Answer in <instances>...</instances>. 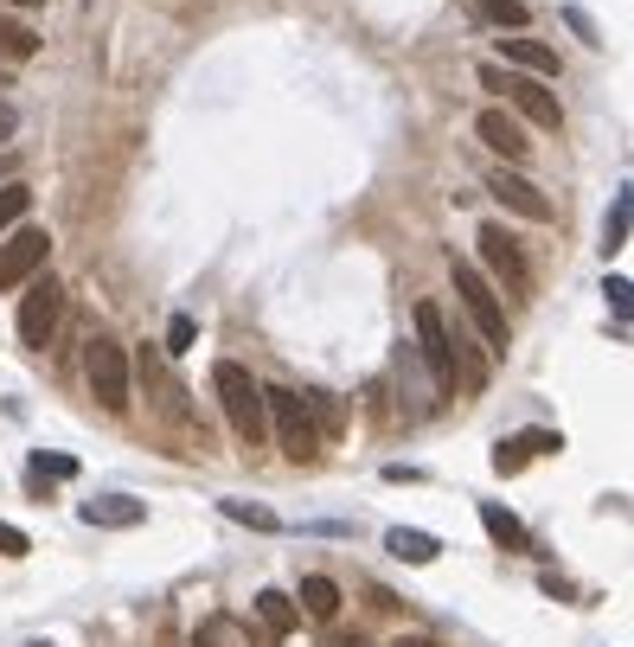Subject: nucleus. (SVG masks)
Masks as SVG:
<instances>
[{
  "label": "nucleus",
  "instance_id": "a211bd4d",
  "mask_svg": "<svg viewBox=\"0 0 634 647\" xmlns=\"http://www.w3.org/2000/svg\"><path fill=\"white\" fill-rule=\"evenodd\" d=\"M481 526H487V538H493L500 551H525V545H532V538H525V526L507 513V506H500V500H481Z\"/></svg>",
  "mask_w": 634,
  "mask_h": 647
},
{
  "label": "nucleus",
  "instance_id": "20e7f679",
  "mask_svg": "<svg viewBox=\"0 0 634 647\" xmlns=\"http://www.w3.org/2000/svg\"><path fill=\"white\" fill-rule=\"evenodd\" d=\"M481 83L500 90V97L520 110V122H532V129H564V103L552 97V83H538V77H525V71H507V65H481Z\"/></svg>",
  "mask_w": 634,
  "mask_h": 647
},
{
  "label": "nucleus",
  "instance_id": "7ed1b4c3",
  "mask_svg": "<svg viewBox=\"0 0 634 647\" xmlns=\"http://www.w3.org/2000/svg\"><path fill=\"white\" fill-rule=\"evenodd\" d=\"M263 417H269V436L282 443V456L289 461H321V436H314V423L301 411V391H282V384H263Z\"/></svg>",
  "mask_w": 634,
  "mask_h": 647
},
{
  "label": "nucleus",
  "instance_id": "f257e3e1",
  "mask_svg": "<svg viewBox=\"0 0 634 647\" xmlns=\"http://www.w3.org/2000/svg\"><path fill=\"white\" fill-rule=\"evenodd\" d=\"M212 391H219L224 417L237 430V443L244 449H263L269 443V417H263V384L251 379V366H237V359H219L212 366Z\"/></svg>",
  "mask_w": 634,
  "mask_h": 647
},
{
  "label": "nucleus",
  "instance_id": "2f4dec72",
  "mask_svg": "<svg viewBox=\"0 0 634 647\" xmlns=\"http://www.w3.org/2000/svg\"><path fill=\"white\" fill-rule=\"evenodd\" d=\"M391 647H443V642H436V635H398Z\"/></svg>",
  "mask_w": 634,
  "mask_h": 647
},
{
  "label": "nucleus",
  "instance_id": "aec40b11",
  "mask_svg": "<svg viewBox=\"0 0 634 647\" xmlns=\"http://www.w3.org/2000/svg\"><path fill=\"white\" fill-rule=\"evenodd\" d=\"M475 13H481L487 26H513V33H525V0H475Z\"/></svg>",
  "mask_w": 634,
  "mask_h": 647
},
{
  "label": "nucleus",
  "instance_id": "393cba45",
  "mask_svg": "<svg viewBox=\"0 0 634 647\" xmlns=\"http://www.w3.org/2000/svg\"><path fill=\"white\" fill-rule=\"evenodd\" d=\"M513 443L525 449V461H532V456H558V449H564V436H558V430H520Z\"/></svg>",
  "mask_w": 634,
  "mask_h": 647
},
{
  "label": "nucleus",
  "instance_id": "4be33fe9",
  "mask_svg": "<svg viewBox=\"0 0 634 647\" xmlns=\"http://www.w3.org/2000/svg\"><path fill=\"white\" fill-rule=\"evenodd\" d=\"M224 520H237V526H257V533H276L282 520L269 513V506H257V500H224Z\"/></svg>",
  "mask_w": 634,
  "mask_h": 647
},
{
  "label": "nucleus",
  "instance_id": "f03ea898",
  "mask_svg": "<svg viewBox=\"0 0 634 647\" xmlns=\"http://www.w3.org/2000/svg\"><path fill=\"white\" fill-rule=\"evenodd\" d=\"M455 295H461V314H468V327L481 334V346L500 359L507 346H513V334H507V308H500V289L481 276V264H468V257H455Z\"/></svg>",
  "mask_w": 634,
  "mask_h": 647
},
{
  "label": "nucleus",
  "instance_id": "6e6552de",
  "mask_svg": "<svg viewBox=\"0 0 634 647\" xmlns=\"http://www.w3.org/2000/svg\"><path fill=\"white\" fill-rule=\"evenodd\" d=\"M475 244H481V264H487L481 276L493 282V289H500V282H507V289H525V282H532L520 237H513L507 225H481V231H475Z\"/></svg>",
  "mask_w": 634,
  "mask_h": 647
},
{
  "label": "nucleus",
  "instance_id": "ddd939ff",
  "mask_svg": "<svg viewBox=\"0 0 634 647\" xmlns=\"http://www.w3.org/2000/svg\"><path fill=\"white\" fill-rule=\"evenodd\" d=\"M500 58H507V71H525V77H558V52L545 45V38H525V33H513V38H500Z\"/></svg>",
  "mask_w": 634,
  "mask_h": 647
},
{
  "label": "nucleus",
  "instance_id": "bb28decb",
  "mask_svg": "<svg viewBox=\"0 0 634 647\" xmlns=\"http://www.w3.org/2000/svg\"><path fill=\"white\" fill-rule=\"evenodd\" d=\"M564 26H570V33L583 38V45H602V26H597V20H590V13H583V7H577V0L564 7Z\"/></svg>",
  "mask_w": 634,
  "mask_h": 647
},
{
  "label": "nucleus",
  "instance_id": "2eb2a0df",
  "mask_svg": "<svg viewBox=\"0 0 634 647\" xmlns=\"http://www.w3.org/2000/svg\"><path fill=\"white\" fill-rule=\"evenodd\" d=\"M192 647H257V635H251V622L231 610H212L199 628H192Z\"/></svg>",
  "mask_w": 634,
  "mask_h": 647
},
{
  "label": "nucleus",
  "instance_id": "b1692460",
  "mask_svg": "<svg viewBox=\"0 0 634 647\" xmlns=\"http://www.w3.org/2000/svg\"><path fill=\"white\" fill-rule=\"evenodd\" d=\"M622 244H629V192H615L609 225H602V250H622Z\"/></svg>",
  "mask_w": 634,
  "mask_h": 647
},
{
  "label": "nucleus",
  "instance_id": "f8f14e48",
  "mask_svg": "<svg viewBox=\"0 0 634 647\" xmlns=\"http://www.w3.org/2000/svg\"><path fill=\"white\" fill-rule=\"evenodd\" d=\"M77 513H84V526L129 533V526H142V520H148V500H135V494H97V500H84Z\"/></svg>",
  "mask_w": 634,
  "mask_h": 647
},
{
  "label": "nucleus",
  "instance_id": "72a5a7b5",
  "mask_svg": "<svg viewBox=\"0 0 634 647\" xmlns=\"http://www.w3.org/2000/svg\"><path fill=\"white\" fill-rule=\"evenodd\" d=\"M13 7H38V0H13Z\"/></svg>",
  "mask_w": 634,
  "mask_h": 647
},
{
  "label": "nucleus",
  "instance_id": "c9c22d12",
  "mask_svg": "<svg viewBox=\"0 0 634 647\" xmlns=\"http://www.w3.org/2000/svg\"><path fill=\"white\" fill-rule=\"evenodd\" d=\"M38 647H45V642H38Z\"/></svg>",
  "mask_w": 634,
  "mask_h": 647
},
{
  "label": "nucleus",
  "instance_id": "473e14b6",
  "mask_svg": "<svg viewBox=\"0 0 634 647\" xmlns=\"http://www.w3.org/2000/svg\"><path fill=\"white\" fill-rule=\"evenodd\" d=\"M321 647H366V635H327Z\"/></svg>",
  "mask_w": 634,
  "mask_h": 647
},
{
  "label": "nucleus",
  "instance_id": "f3484780",
  "mask_svg": "<svg viewBox=\"0 0 634 647\" xmlns=\"http://www.w3.org/2000/svg\"><path fill=\"white\" fill-rule=\"evenodd\" d=\"M251 610H257V622L269 628V635H296V628H301V610L289 603V590H257V603H251Z\"/></svg>",
  "mask_w": 634,
  "mask_h": 647
},
{
  "label": "nucleus",
  "instance_id": "6ab92c4d",
  "mask_svg": "<svg viewBox=\"0 0 634 647\" xmlns=\"http://www.w3.org/2000/svg\"><path fill=\"white\" fill-rule=\"evenodd\" d=\"M33 52H38V33H33V26H20V20H0V58H7V65H26Z\"/></svg>",
  "mask_w": 634,
  "mask_h": 647
},
{
  "label": "nucleus",
  "instance_id": "9b49d317",
  "mask_svg": "<svg viewBox=\"0 0 634 647\" xmlns=\"http://www.w3.org/2000/svg\"><path fill=\"white\" fill-rule=\"evenodd\" d=\"M475 135H481V148H493L507 167H520L525 154H532V142H525V122L507 110H481L475 115Z\"/></svg>",
  "mask_w": 634,
  "mask_h": 647
},
{
  "label": "nucleus",
  "instance_id": "0eeeda50",
  "mask_svg": "<svg viewBox=\"0 0 634 647\" xmlns=\"http://www.w3.org/2000/svg\"><path fill=\"white\" fill-rule=\"evenodd\" d=\"M45 250H52V237L38 225H13L0 237V295H13V289H26L38 269H45Z\"/></svg>",
  "mask_w": 634,
  "mask_h": 647
},
{
  "label": "nucleus",
  "instance_id": "c756f323",
  "mask_svg": "<svg viewBox=\"0 0 634 647\" xmlns=\"http://www.w3.org/2000/svg\"><path fill=\"white\" fill-rule=\"evenodd\" d=\"M26 551H33V538L20 526H0V558H26Z\"/></svg>",
  "mask_w": 634,
  "mask_h": 647
},
{
  "label": "nucleus",
  "instance_id": "dca6fc26",
  "mask_svg": "<svg viewBox=\"0 0 634 647\" xmlns=\"http://www.w3.org/2000/svg\"><path fill=\"white\" fill-rule=\"evenodd\" d=\"M385 551H391L398 565H436V558H443V538L416 533V526H391V533H385Z\"/></svg>",
  "mask_w": 634,
  "mask_h": 647
},
{
  "label": "nucleus",
  "instance_id": "1a4fd4ad",
  "mask_svg": "<svg viewBox=\"0 0 634 647\" xmlns=\"http://www.w3.org/2000/svg\"><path fill=\"white\" fill-rule=\"evenodd\" d=\"M58 321H65V289L45 276V282H33V289L20 295V341L45 346L52 334H58Z\"/></svg>",
  "mask_w": 634,
  "mask_h": 647
},
{
  "label": "nucleus",
  "instance_id": "7c9ffc66",
  "mask_svg": "<svg viewBox=\"0 0 634 647\" xmlns=\"http://www.w3.org/2000/svg\"><path fill=\"white\" fill-rule=\"evenodd\" d=\"M13 129H20V115H13V103H0V142H13Z\"/></svg>",
  "mask_w": 634,
  "mask_h": 647
},
{
  "label": "nucleus",
  "instance_id": "5701e85b",
  "mask_svg": "<svg viewBox=\"0 0 634 647\" xmlns=\"http://www.w3.org/2000/svg\"><path fill=\"white\" fill-rule=\"evenodd\" d=\"M26 475H33V488H45V481H71L77 461L71 456H45V449H38V456L26 461Z\"/></svg>",
  "mask_w": 634,
  "mask_h": 647
},
{
  "label": "nucleus",
  "instance_id": "9d476101",
  "mask_svg": "<svg viewBox=\"0 0 634 647\" xmlns=\"http://www.w3.org/2000/svg\"><path fill=\"white\" fill-rule=\"evenodd\" d=\"M487 192L507 205V212H520V219H532V225H552V199L532 187L525 174H513V167H493L487 174Z\"/></svg>",
  "mask_w": 634,
  "mask_h": 647
},
{
  "label": "nucleus",
  "instance_id": "f704fd0d",
  "mask_svg": "<svg viewBox=\"0 0 634 647\" xmlns=\"http://www.w3.org/2000/svg\"><path fill=\"white\" fill-rule=\"evenodd\" d=\"M0 90H7V71H0Z\"/></svg>",
  "mask_w": 634,
  "mask_h": 647
},
{
  "label": "nucleus",
  "instance_id": "412c9836",
  "mask_svg": "<svg viewBox=\"0 0 634 647\" xmlns=\"http://www.w3.org/2000/svg\"><path fill=\"white\" fill-rule=\"evenodd\" d=\"M26 212H33V192L20 187V180H7V187H0V237H7V231L20 225Z\"/></svg>",
  "mask_w": 634,
  "mask_h": 647
},
{
  "label": "nucleus",
  "instance_id": "423d86ee",
  "mask_svg": "<svg viewBox=\"0 0 634 647\" xmlns=\"http://www.w3.org/2000/svg\"><path fill=\"white\" fill-rule=\"evenodd\" d=\"M416 366L430 372V384H436V398H448L455 391V353H448V321L436 302H416Z\"/></svg>",
  "mask_w": 634,
  "mask_h": 647
},
{
  "label": "nucleus",
  "instance_id": "c85d7f7f",
  "mask_svg": "<svg viewBox=\"0 0 634 647\" xmlns=\"http://www.w3.org/2000/svg\"><path fill=\"white\" fill-rule=\"evenodd\" d=\"M520 468H525V449L513 443V436H507V443L493 449V475H520Z\"/></svg>",
  "mask_w": 634,
  "mask_h": 647
},
{
  "label": "nucleus",
  "instance_id": "4468645a",
  "mask_svg": "<svg viewBox=\"0 0 634 647\" xmlns=\"http://www.w3.org/2000/svg\"><path fill=\"white\" fill-rule=\"evenodd\" d=\"M289 603H296V610L308 615V622H334L346 596H340V583H334V577H321V571H314V577H301V583H296V596H289Z\"/></svg>",
  "mask_w": 634,
  "mask_h": 647
},
{
  "label": "nucleus",
  "instance_id": "a878e982",
  "mask_svg": "<svg viewBox=\"0 0 634 647\" xmlns=\"http://www.w3.org/2000/svg\"><path fill=\"white\" fill-rule=\"evenodd\" d=\"M192 341H199L192 314H174V321H167V346H160V353H192Z\"/></svg>",
  "mask_w": 634,
  "mask_h": 647
},
{
  "label": "nucleus",
  "instance_id": "39448f33",
  "mask_svg": "<svg viewBox=\"0 0 634 647\" xmlns=\"http://www.w3.org/2000/svg\"><path fill=\"white\" fill-rule=\"evenodd\" d=\"M84 379H90V398H97L110 417L129 411V353H122V341L90 334V346H84Z\"/></svg>",
  "mask_w": 634,
  "mask_h": 647
},
{
  "label": "nucleus",
  "instance_id": "cd10ccee",
  "mask_svg": "<svg viewBox=\"0 0 634 647\" xmlns=\"http://www.w3.org/2000/svg\"><path fill=\"white\" fill-rule=\"evenodd\" d=\"M609 302H615V334H629V276H609V289H602Z\"/></svg>",
  "mask_w": 634,
  "mask_h": 647
}]
</instances>
